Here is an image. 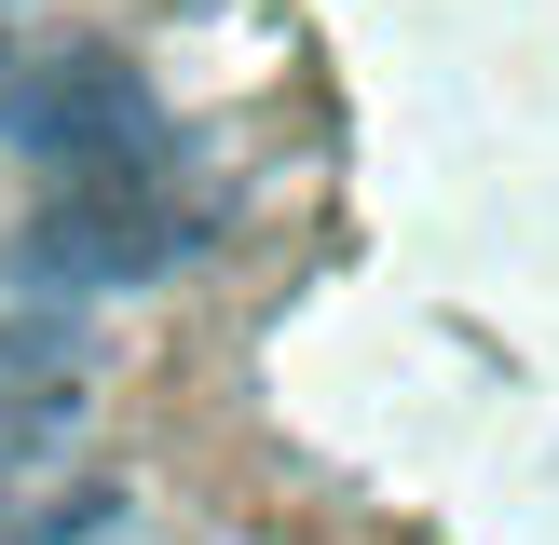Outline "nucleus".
Here are the masks:
<instances>
[{
    "mask_svg": "<svg viewBox=\"0 0 559 545\" xmlns=\"http://www.w3.org/2000/svg\"><path fill=\"white\" fill-rule=\"evenodd\" d=\"M218 218H233V191H218L178 136H151V150H123V164L41 178L27 232L0 245V287L41 300V314H55V300H109V287H164L178 259L218 245Z\"/></svg>",
    "mask_w": 559,
    "mask_h": 545,
    "instance_id": "obj_1",
    "label": "nucleus"
},
{
    "mask_svg": "<svg viewBox=\"0 0 559 545\" xmlns=\"http://www.w3.org/2000/svg\"><path fill=\"white\" fill-rule=\"evenodd\" d=\"M178 136L151 109V82L123 55H0V150H27L41 178H82V164H123Z\"/></svg>",
    "mask_w": 559,
    "mask_h": 545,
    "instance_id": "obj_2",
    "label": "nucleus"
},
{
    "mask_svg": "<svg viewBox=\"0 0 559 545\" xmlns=\"http://www.w3.org/2000/svg\"><path fill=\"white\" fill-rule=\"evenodd\" d=\"M123 532H136V491H123V477L14 491V505H0V545H123Z\"/></svg>",
    "mask_w": 559,
    "mask_h": 545,
    "instance_id": "obj_3",
    "label": "nucleus"
}]
</instances>
